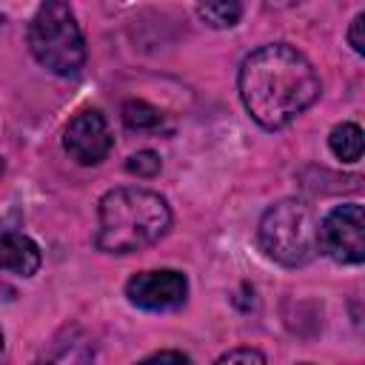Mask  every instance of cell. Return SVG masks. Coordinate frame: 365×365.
Masks as SVG:
<instances>
[{"instance_id": "6da1fadb", "label": "cell", "mask_w": 365, "mask_h": 365, "mask_svg": "<svg viewBox=\"0 0 365 365\" xmlns=\"http://www.w3.org/2000/svg\"><path fill=\"white\" fill-rule=\"evenodd\" d=\"M237 86L245 111L268 131L297 120L322 91L308 57L288 43H268L251 51L240 66Z\"/></svg>"}, {"instance_id": "7a4b0ae2", "label": "cell", "mask_w": 365, "mask_h": 365, "mask_svg": "<svg viewBox=\"0 0 365 365\" xmlns=\"http://www.w3.org/2000/svg\"><path fill=\"white\" fill-rule=\"evenodd\" d=\"M171 225L168 202L148 188L123 185L108 191L97 208V248L131 254L154 245Z\"/></svg>"}, {"instance_id": "3957f363", "label": "cell", "mask_w": 365, "mask_h": 365, "mask_svg": "<svg viewBox=\"0 0 365 365\" xmlns=\"http://www.w3.org/2000/svg\"><path fill=\"white\" fill-rule=\"evenodd\" d=\"M259 248L279 265H305L319 251V222L308 202L279 200L271 205L257 228Z\"/></svg>"}, {"instance_id": "277c9868", "label": "cell", "mask_w": 365, "mask_h": 365, "mask_svg": "<svg viewBox=\"0 0 365 365\" xmlns=\"http://www.w3.org/2000/svg\"><path fill=\"white\" fill-rule=\"evenodd\" d=\"M29 48L40 66L68 77L86 63V40L66 3H43L29 26Z\"/></svg>"}, {"instance_id": "5b68a950", "label": "cell", "mask_w": 365, "mask_h": 365, "mask_svg": "<svg viewBox=\"0 0 365 365\" xmlns=\"http://www.w3.org/2000/svg\"><path fill=\"white\" fill-rule=\"evenodd\" d=\"M319 248L336 262L365 259V217L359 202L336 205L319 225Z\"/></svg>"}, {"instance_id": "8992f818", "label": "cell", "mask_w": 365, "mask_h": 365, "mask_svg": "<svg viewBox=\"0 0 365 365\" xmlns=\"http://www.w3.org/2000/svg\"><path fill=\"white\" fill-rule=\"evenodd\" d=\"M114 145V137L108 131V123L100 111L94 108H86L80 111L68 125H66V134H63V148L68 151V157L80 165H97L108 157Z\"/></svg>"}, {"instance_id": "52a82bcc", "label": "cell", "mask_w": 365, "mask_h": 365, "mask_svg": "<svg viewBox=\"0 0 365 365\" xmlns=\"http://www.w3.org/2000/svg\"><path fill=\"white\" fill-rule=\"evenodd\" d=\"M125 294L137 308L145 311H168L185 302L188 279L180 271H140L125 282Z\"/></svg>"}, {"instance_id": "ba28073f", "label": "cell", "mask_w": 365, "mask_h": 365, "mask_svg": "<svg viewBox=\"0 0 365 365\" xmlns=\"http://www.w3.org/2000/svg\"><path fill=\"white\" fill-rule=\"evenodd\" d=\"M43 257L31 237H26L17 228L0 225V271H11L17 277L37 274Z\"/></svg>"}, {"instance_id": "9c48e42d", "label": "cell", "mask_w": 365, "mask_h": 365, "mask_svg": "<svg viewBox=\"0 0 365 365\" xmlns=\"http://www.w3.org/2000/svg\"><path fill=\"white\" fill-rule=\"evenodd\" d=\"M91 359H94V342L83 331L71 328L34 365H91Z\"/></svg>"}, {"instance_id": "30bf717a", "label": "cell", "mask_w": 365, "mask_h": 365, "mask_svg": "<svg viewBox=\"0 0 365 365\" xmlns=\"http://www.w3.org/2000/svg\"><path fill=\"white\" fill-rule=\"evenodd\" d=\"M328 145H331L334 157H339L342 163H356L362 157V128L356 123H339L331 131Z\"/></svg>"}, {"instance_id": "8fae6325", "label": "cell", "mask_w": 365, "mask_h": 365, "mask_svg": "<svg viewBox=\"0 0 365 365\" xmlns=\"http://www.w3.org/2000/svg\"><path fill=\"white\" fill-rule=\"evenodd\" d=\"M123 120L128 128H137V131H154L163 125V111L143 103V100H128L123 106Z\"/></svg>"}, {"instance_id": "7c38bea8", "label": "cell", "mask_w": 365, "mask_h": 365, "mask_svg": "<svg viewBox=\"0 0 365 365\" xmlns=\"http://www.w3.org/2000/svg\"><path fill=\"white\" fill-rule=\"evenodd\" d=\"M197 14L211 29H231L242 17V6L240 3H202L197 6Z\"/></svg>"}, {"instance_id": "4fadbf2b", "label": "cell", "mask_w": 365, "mask_h": 365, "mask_svg": "<svg viewBox=\"0 0 365 365\" xmlns=\"http://www.w3.org/2000/svg\"><path fill=\"white\" fill-rule=\"evenodd\" d=\"M125 168L131 174H137V177H154L160 171V157L154 151H137L134 157H128Z\"/></svg>"}, {"instance_id": "5bb4252c", "label": "cell", "mask_w": 365, "mask_h": 365, "mask_svg": "<svg viewBox=\"0 0 365 365\" xmlns=\"http://www.w3.org/2000/svg\"><path fill=\"white\" fill-rule=\"evenodd\" d=\"M214 365H265V356L257 348H234L225 356H220Z\"/></svg>"}, {"instance_id": "9a60e30c", "label": "cell", "mask_w": 365, "mask_h": 365, "mask_svg": "<svg viewBox=\"0 0 365 365\" xmlns=\"http://www.w3.org/2000/svg\"><path fill=\"white\" fill-rule=\"evenodd\" d=\"M348 43L356 54H365V11H359L354 20H351V29H348Z\"/></svg>"}, {"instance_id": "2e32d148", "label": "cell", "mask_w": 365, "mask_h": 365, "mask_svg": "<svg viewBox=\"0 0 365 365\" xmlns=\"http://www.w3.org/2000/svg\"><path fill=\"white\" fill-rule=\"evenodd\" d=\"M140 365H191V362H188V356H182L180 351H160V354L143 359Z\"/></svg>"}, {"instance_id": "e0dca14e", "label": "cell", "mask_w": 365, "mask_h": 365, "mask_svg": "<svg viewBox=\"0 0 365 365\" xmlns=\"http://www.w3.org/2000/svg\"><path fill=\"white\" fill-rule=\"evenodd\" d=\"M0 351H3V331H0Z\"/></svg>"}, {"instance_id": "ac0fdd59", "label": "cell", "mask_w": 365, "mask_h": 365, "mask_svg": "<svg viewBox=\"0 0 365 365\" xmlns=\"http://www.w3.org/2000/svg\"><path fill=\"white\" fill-rule=\"evenodd\" d=\"M0 171H3V160H0Z\"/></svg>"}]
</instances>
